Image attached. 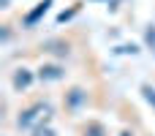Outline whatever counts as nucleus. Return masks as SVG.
Wrapping results in <instances>:
<instances>
[{"label": "nucleus", "mask_w": 155, "mask_h": 136, "mask_svg": "<svg viewBox=\"0 0 155 136\" xmlns=\"http://www.w3.org/2000/svg\"><path fill=\"white\" fill-rule=\"evenodd\" d=\"M46 8H49V0H46V3H41V5H38V8L33 11V14H27V19H25V22H27V25H33V22H35V19H38V16H41V14L46 11Z\"/></svg>", "instance_id": "obj_4"}, {"label": "nucleus", "mask_w": 155, "mask_h": 136, "mask_svg": "<svg viewBox=\"0 0 155 136\" xmlns=\"http://www.w3.org/2000/svg\"><path fill=\"white\" fill-rule=\"evenodd\" d=\"M63 74H60V68L57 65H46V68H41V79H60Z\"/></svg>", "instance_id": "obj_3"}, {"label": "nucleus", "mask_w": 155, "mask_h": 136, "mask_svg": "<svg viewBox=\"0 0 155 136\" xmlns=\"http://www.w3.org/2000/svg\"><path fill=\"white\" fill-rule=\"evenodd\" d=\"M27 85H30V74H27L25 68H19V74L14 76V87L19 90V87H27Z\"/></svg>", "instance_id": "obj_2"}, {"label": "nucleus", "mask_w": 155, "mask_h": 136, "mask_svg": "<svg viewBox=\"0 0 155 136\" xmlns=\"http://www.w3.org/2000/svg\"><path fill=\"white\" fill-rule=\"evenodd\" d=\"M35 136H54V131H52V128H44V125H38V128H35Z\"/></svg>", "instance_id": "obj_6"}, {"label": "nucleus", "mask_w": 155, "mask_h": 136, "mask_svg": "<svg viewBox=\"0 0 155 136\" xmlns=\"http://www.w3.org/2000/svg\"><path fill=\"white\" fill-rule=\"evenodd\" d=\"M84 136H106V134L98 123H90V128H84Z\"/></svg>", "instance_id": "obj_5"}, {"label": "nucleus", "mask_w": 155, "mask_h": 136, "mask_svg": "<svg viewBox=\"0 0 155 136\" xmlns=\"http://www.w3.org/2000/svg\"><path fill=\"white\" fill-rule=\"evenodd\" d=\"M46 109H49V106L38 104V106H33V109L22 112V114H19V120H16V125H19V128H30V125H33V120L38 117V112H46Z\"/></svg>", "instance_id": "obj_1"}]
</instances>
